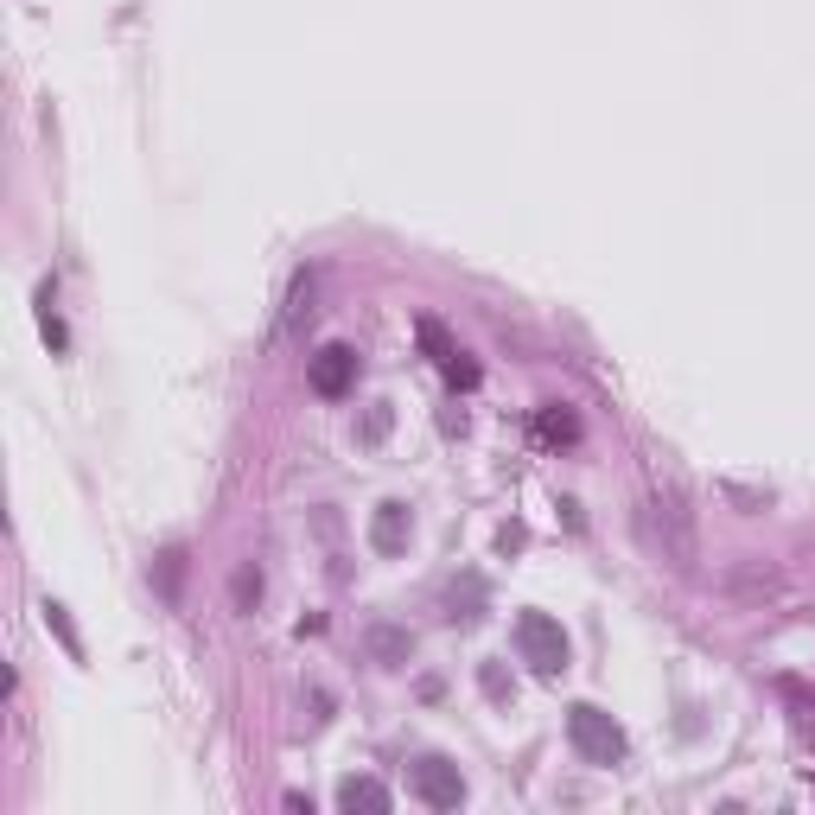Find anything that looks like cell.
<instances>
[{
    "mask_svg": "<svg viewBox=\"0 0 815 815\" xmlns=\"http://www.w3.org/2000/svg\"><path fill=\"white\" fill-rule=\"evenodd\" d=\"M357 370H363V363H357L351 344H325V351L306 363V383L319 389L325 402H338V395H351V389H357Z\"/></svg>",
    "mask_w": 815,
    "mask_h": 815,
    "instance_id": "obj_4",
    "label": "cell"
},
{
    "mask_svg": "<svg viewBox=\"0 0 815 815\" xmlns=\"http://www.w3.org/2000/svg\"><path fill=\"white\" fill-rule=\"evenodd\" d=\"M414 796H421L427 809H459L465 803L459 765H446V758H421V765H414Z\"/></svg>",
    "mask_w": 815,
    "mask_h": 815,
    "instance_id": "obj_5",
    "label": "cell"
},
{
    "mask_svg": "<svg viewBox=\"0 0 815 815\" xmlns=\"http://www.w3.org/2000/svg\"><path fill=\"white\" fill-rule=\"evenodd\" d=\"M383 433H389V402H376L357 427V446H383Z\"/></svg>",
    "mask_w": 815,
    "mask_h": 815,
    "instance_id": "obj_13",
    "label": "cell"
},
{
    "mask_svg": "<svg viewBox=\"0 0 815 815\" xmlns=\"http://www.w3.org/2000/svg\"><path fill=\"white\" fill-rule=\"evenodd\" d=\"M535 433H542L548 446H574V440H580V414L561 408V402H548L542 414H535Z\"/></svg>",
    "mask_w": 815,
    "mask_h": 815,
    "instance_id": "obj_8",
    "label": "cell"
},
{
    "mask_svg": "<svg viewBox=\"0 0 815 815\" xmlns=\"http://www.w3.org/2000/svg\"><path fill=\"white\" fill-rule=\"evenodd\" d=\"M408 535H414V516H408V504H376V516H370V548L376 554H402L408 548Z\"/></svg>",
    "mask_w": 815,
    "mask_h": 815,
    "instance_id": "obj_6",
    "label": "cell"
},
{
    "mask_svg": "<svg viewBox=\"0 0 815 815\" xmlns=\"http://www.w3.org/2000/svg\"><path fill=\"white\" fill-rule=\"evenodd\" d=\"M478 682H484V695H491V701H504V695H510V688H504V669H497V663H484V669H478Z\"/></svg>",
    "mask_w": 815,
    "mask_h": 815,
    "instance_id": "obj_17",
    "label": "cell"
},
{
    "mask_svg": "<svg viewBox=\"0 0 815 815\" xmlns=\"http://www.w3.org/2000/svg\"><path fill=\"white\" fill-rule=\"evenodd\" d=\"M179 574H185V554L166 548V554H160V593H166V599H179Z\"/></svg>",
    "mask_w": 815,
    "mask_h": 815,
    "instance_id": "obj_14",
    "label": "cell"
},
{
    "mask_svg": "<svg viewBox=\"0 0 815 815\" xmlns=\"http://www.w3.org/2000/svg\"><path fill=\"white\" fill-rule=\"evenodd\" d=\"M516 656H523L535 675H561L567 669V631L548 612H523L516 618Z\"/></svg>",
    "mask_w": 815,
    "mask_h": 815,
    "instance_id": "obj_3",
    "label": "cell"
},
{
    "mask_svg": "<svg viewBox=\"0 0 815 815\" xmlns=\"http://www.w3.org/2000/svg\"><path fill=\"white\" fill-rule=\"evenodd\" d=\"M51 293H58V287H39V325H45V344H51V351H71V332H64V319H58V312H51Z\"/></svg>",
    "mask_w": 815,
    "mask_h": 815,
    "instance_id": "obj_10",
    "label": "cell"
},
{
    "mask_svg": "<svg viewBox=\"0 0 815 815\" xmlns=\"http://www.w3.org/2000/svg\"><path fill=\"white\" fill-rule=\"evenodd\" d=\"M567 739H574V752L586 758V765H618V758H624V733H618V720L605 714V707H593V701L567 707Z\"/></svg>",
    "mask_w": 815,
    "mask_h": 815,
    "instance_id": "obj_2",
    "label": "cell"
},
{
    "mask_svg": "<svg viewBox=\"0 0 815 815\" xmlns=\"http://www.w3.org/2000/svg\"><path fill=\"white\" fill-rule=\"evenodd\" d=\"M230 599H236V612H255V599H262V567H236Z\"/></svg>",
    "mask_w": 815,
    "mask_h": 815,
    "instance_id": "obj_11",
    "label": "cell"
},
{
    "mask_svg": "<svg viewBox=\"0 0 815 815\" xmlns=\"http://www.w3.org/2000/svg\"><path fill=\"white\" fill-rule=\"evenodd\" d=\"M45 624H51V631L64 637V650H71V656H83V644H77V631H71V618H64V605H45Z\"/></svg>",
    "mask_w": 815,
    "mask_h": 815,
    "instance_id": "obj_15",
    "label": "cell"
},
{
    "mask_svg": "<svg viewBox=\"0 0 815 815\" xmlns=\"http://www.w3.org/2000/svg\"><path fill=\"white\" fill-rule=\"evenodd\" d=\"M363 644H370V656H376V663H408V650H414V637L408 631H395V624H376V631L370 637H363Z\"/></svg>",
    "mask_w": 815,
    "mask_h": 815,
    "instance_id": "obj_9",
    "label": "cell"
},
{
    "mask_svg": "<svg viewBox=\"0 0 815 815\" xmlns=\"http://www.w3.org/2000/svg\"><path fill=\"white\" fill-rule=\"evenodd\" d=\"M440 370H446V383H453V389H478V363L465 357V351H453V357L440 363Z\"/></svg>",
    "mask_w": 815,
    "mask_h": 815,
    "instance_id": "obj_12",
    "label": "cell"
},
{
    "mask_svg": "<svg viewBox=\"0 0 815 815\" xmlns=\"http://www.w3.org/2000/svg\"><path fill=\"white\" fill-rule=\"evenodd\" d=\"M637 523H644V535H650V548L663 554L669 567H695V523H688V510H682V497H650L644 504V516H637Z\"/></svg>",
    "mask_w": 815,
    "mask_h": 815,
    "instance_id": "obj_1",
    "label": "cell"
},
{
    "mask_svg": "<svg viewBox=\"0 0 815 815\" xmlns=\"http://www.w3.org/2000/svg\"><path fill=\"white\" fill-rule=\"evenodd\" d=\"M338 809H363V815H389V790L376 784V777H344L338 784Z\"/></svg>",
    "mask_w": 815,
    "mask_h": 815,
    "instance_id": "obj_7",
    "label": "cell"
},
{
    "mask_svg": "<svg viewBox=\"0 0 815 815\" xmlns=\"http://www.w3.org/2000/svg\"><path fill=\"white\" fill-rule=\"evenodd\" d=\"M421 344H427V351L440 357V363L453 357V344H446V332H440V325H433V319H421Z\"/></svg>",
    "mask_w": 815,
    "mask_h": 815,
    "instance_id": "obj_16",
    "label": "cell"
}]
</instances>
